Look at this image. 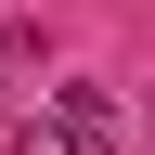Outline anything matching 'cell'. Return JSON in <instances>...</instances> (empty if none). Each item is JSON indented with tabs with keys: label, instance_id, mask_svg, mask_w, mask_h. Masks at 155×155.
<instances>
[{
	"label": "cell",
	"instance_id": "cell-1",
	"mask_svg": "<svg viewBox=\"0 0 155 155\" xmlns=\"http://www.w3.org/2000/svg\"><path fill=\"white\" fill-rule=\"evenodd\" d=\"M116 142V91H52L26 116V155H104Z\"/></svg>",
	"mask_w": 155,
	"mask_h": 155
}]
</instances>
